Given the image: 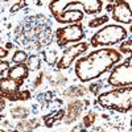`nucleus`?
Segmentation results:
<instances>
[{
    "mask_svg": "<svg viewBox=\"0 0 132 132\" xmlns=\"http://www.w3.org/2000/svg\"><path fill=\"white\" fill-rule=\"evenodd\" d=\"M90 104L87 99H74V101L68 103V107L65 110V116H63V123L65 124H71L79 119L81 114L86 110V107Z\"/></svg>",
    "mask_w": 132,
    "mask_h": 132,
    "instance_id": "nucleus-10",
    "label": "nucleus"
},
{
    "mask_svg": "<svg viewBox=\"0 0 132 132\" xmlns=\"http://www.w3.org/2000/svg\"><path fill=\"white\" fill-rule=\"evenodd\" d=\"M128 37V30L119 24H107L99 29L90 38V45L93 48H107L120 44Z\"/></svg>",
    "mask_w": 132,
    "mask_h": 132,
    "instance_id": "nucleus-4",
    "label": "nucleus"
},
{
    "mask_svg": "<svg viewBox=\"0 0 132 132\" xmlns=\"http://www.w3.org/2000/svg\"><path fill=\"white\" fill-rule=\"evenodd\" d=\"M52 96H53V93L50 91H45V93H41L37 95V99H38V102L41 103H48L52 101Z\"/></svg>",
    "mask_w": 132,
    "mask_h": 132,
    "instance_id": "nucleus-26",
    "label": "nucleus"
},
{
    "mask_svg": "<svg viewBox=\"0 0 132 132\" xmlns=\"http://www.w3.org/2000/svg\"><path fill=\"white\" fill-rule=\"evenodd\" d=\"M8 56H9V50L3 48V46H0V60H5Z\"/></svg>",
    "mask_w": 132,
    "mask_h": 132,
    "instance_id": "nucleus-30",
    "label": "nucleus"
},
{
    "mask_svg": "<svg viewBox=\"0 0 132 132\" xmlns=\"http://www.w3.org/2000/svg\"><path fill=\"white\" fill-rule=\"evenodd\" d=\"M4 108H5V99L0 96V114L4 111Z\"/></svg>",
    "mask_w": 132,
    "mask_h": 132,
    "instance_id": "nucleus-31",
    "label": "nucleus"
},
{
    "mask_svg": "<svg viewBox=\"0 0 132 132\" xmlns=\"http://www.w3.org/2000/svg\"><path fill=\"white\" fill-rule=\"evenodd\" d=\"M95 119H96V114L94 111H89L82 118V124L85 126V128H90V127L94 126Z\"/></svg>",
    "mask_w": 132,
    "mask_h": 132,
    "instance_id": "nucleus-21",
    "label": "nucleus"
},
{
    "mask_svg": "<svg viewBox=\"0 0 132 132\" xmlns=\"http://www.w3.org/2000/svg\"><path fill=\"white\" fill-rule=\"evenodd\" d=\"M70 132H87V129H86V128H85V126L81 123V124L74 126V127H73V129H71Z\"/></svg>",
    "mask_w": 132,
    "mask_h": 132,
    "instance_id": "nucleus-29",
    "label": "nucleus"
},
{
    "mask_svg": "<svg viewBox=\"0 0 132 132\" xmlns=\"http://www.w3.org/2000/svg\"><path fill=\"white\" fill-rule=\"evenodd\" d=\"M86 37V32L82 24H68L56 30V42L60 48H65L70 44L81 42Z\"/></svg>",
    "mask_w": 132,
    "mask_h": 132,
    "instance_id": "nucleus-5",
    "label": "nucleus"
},
{
    "mask_svg": "<svg viewBox=\"0 0 132 132\" xmlns=\"http://www.w3.org/2000/svg\"><path fill=\"white\" fill-rule=\"evenodd\" d=\"M106 9L111 13V17L115 23L119 24H131L132 23V13L131 5L126 0H116L114 3H110Z\"/></svg>",
    "mask_w": 132,
    "mask_h": 132,
    "instance_id": "nucleus-8",
    "label": "nucleus"
},
{
    "mask_svg": "<svg viewBox=\"0 0 132 132\" xmlns=\"http://www.w3.org/2000/svg\"><path fill=\"white\" fill-rule=\"evenodd\" d=\"M102 87H103V83H102L101 81H98V82H91V85L89 86V89H87V90H89L93 95L98 96L99 94H101Z\"/></svg>",
    "mask_w": 132,
    "mask_h": 132,
    "instance_id": "nucleus-23",
    "label": "nucleus"
},
{
    "mask_svg": "<svg viewBox=\"0 0 132 132\" xmlns=\"http://www.w3.org/2000/svg\"><path fill=\"white\" fill-rule=\"evenodd\" d=\"M63 116H65V108H58L56 111H52L50 114L45 115L42 118V120H44V124H45L46 128H52L58 122H61L63 119Z\"/></svg>",
    "mask_w": 132,
    "mask_h": 132,
    "instance_id": "nucleus-13",
    "label": "nucleus"
},
{
    "mask_svg": "<svg viewBox=\"0 0 132 132\" xmlns=\"http://www.w3.org/2000/svg\"><path fill=\"white\" fill-rule=\"evenodd\" d=\"M42 79H44V73L41 71L36 78H35V81H33V89H37V87H40V85L42 83Z\"/></svg>",
    "mask_w": 132,
    "mask_h": 132,
    "instance_id": "nucleus-28",
    "label": "nucleus"
},
{
    "mask_svg": "<svg viewBox=\"0 0 132 132\" xmlns=\"http://www.w3.org/2000/svg\"><path fill=\"white\" fill-rule=\"evenodd\" d=\"M48 79H49V83H50L53 87H61V86H63L66 82H68V78H66L65 75L60 74V73L49 75Z\"/></svg>",
    "mask_w": 132,
    "mask_h": 132,
    "instance_id": "nucleus-18",
    "label": "nucleus"
},
{
    "mask_svg": "<svg viewBox=\"0 0 132 132\" xmlns=\"http://www.w3.org/2000/svg\"><path fill=\"white\" fill-rule=\"evenodd\" d=\"M25 7H27V0H17V2L9 8V13H16L17 11L23 9V8H25Z\"/></svg>",
    "mask_w": 132,
    "mask_h": 132,
    "instance_id": "nucleus-24",
    "label": "nucleus"
},
{
    "mask_svg": "<svg viewBox=\"0 0 132 132\" xmlns=\"http://www.w3.org/2000/svg\"><path fill=\"white\" fill-rule=\"evenodd\" d=\"M12 48H13V44H12V42H7V44H5V49L11 50Z\"/></svg>",
    "mask_w": 132,
    "mask_h": 132,
    "instance_id": "nucleus-32",
    "label": "nucleus"
},
{
    "mask_svg": "<svg viewBox=\"0 0 132 132\" xmlns=\"http://www.w3.org/2000/svg\"><path fill=\"white\" fill-rule=\"evenodd\" d=\"M106 2H108V3H114V2H116V0H106Z\"/></svg>",
    "mask_w": 132,
    "mask_h": 132,
    "instance_id": "nucleus-34",
    "label": "nucleus"
},
{
    "mask_svg": "<svg viewBox=\"0 0 132 132\" xmlns=\"http://www.w3.org/2000/svg\"><path fill=\"white\" fill-rule=\"evenodd\" d=\"M0 132H8L7 129H2V128H0Z\"/></svg>",
    "mask_w": 132,
    "mask_h": 132,
    "instance_id": "nucleus-35",
    "label": "nucleus"
},
{
    "mask_svg": "<svg viewBox=\"0 0 132 132\" xmlns=\"http://www.w3.org/2000/svg\"><path fill=\"white\" fill-rule=\"evenodd\" d=\"M24 82L16 81L8 77H2L0 78V96L7 99L9 102H16V95L21 90Z\"/></svg>",
    "mask_w": 132,
    "mask_h": 132,
    "instance_id": "nucleus-9",
    "label": "nucleus"
},
{
    "mask_svg": "<svg viewBox=\"0 0 132 132\" xmlns=\"http://www.w3.org/2000/svg\"><path fill=\"white\" fill-rule=\"evenodd\" d=\"M41 126L40 120L33 118V119H21L20 122L16 124V131L17 132H35V129H37Z\"/></svg>",
    "mask_w": 132,
    "mask_h": 132,
    "instance_id": "nucleus-12",
    "label": "nucleus"
},
{
    "mask_svg": "<svg viewBox=\"0 0 132 132\" xmlns=\"http://www.w3.org/2000/svg\"><path fill=\"white\" fill-rule=\"evenodd\" d=\"M7 73H8V78L21 81V82H24L29 77V69L25 63H16L15 66H11Z\"/></svg>",
    "mask_w": 132,
    "mask_h": 132,
    "instance_id": "nucleus-11",
    "label": "nucleus"
},
{
    "mask_svg": "<svg viewBox=\"0 0 132 132\" xmlns=\"http://www.w3.org/2000/svg\"><path fill=\"white\" fill-rule=\"evenodd\" d=\"M108 16L107 15H101V16H95L89 21V27L90 28H99V27H103L104 24L108 23Z\"/></svg>",
    "mask_w": 132,
    "mask_h": 132,
    "instance_id": "nucleus-19",
    "label": "nucleus"
},
{
    "mask_svg": "<svg viewBox=\"0 0 132 132\" xmlns=\"http://www.w3.org/2000/svg\"><path fill=\"white\" fill-rule=\"evenodd\" d=\"M42 2H44V0H37L36 4H37V5H42ZM45 2H46V3H50L52 0H45Z\"/></svg>",
    "mask_w": 132,
    "mask_h": 132,
    "instance_id": "nucleus-33",
    "label": "nucleus"
},
{
    "mask_svg": "<svg viewBox=\"0 0 132 132\" xmlns=\"http://www.w3.org/2000/svg\"><path fill=\"white\" fill-rule=\"evenodd\" d=\"M27 60H28V54H27V52L21 50V49L15 50L13 56H12V62H13L15 65H16V63H25Z\"/></svg>",
    "mask_w": 132,
    "mask_h": 132,
    "instance_id": "nucleus-20",
    "label": "nucleus"
},
{
    "mask_svg": "<svg viewBox=\"0 0 132 132\" xmlns=\"http://www.w3.org/2000/svg\"><path fill=\"white\" fill-rule=\"evenodd\" d=\"M122 60V54L112 48H101L77 60L74 73L82 83L93 82L110 71Z\"/></svg>",
    "mask_w": 132,
    "mask_h": 132,
    "instance_id": "nucleus-1",
    "label": "nucleus"
},
{
    "mask_svg": "<svg viewBox=\"0 0 132 132\" xmlns=\"http://www.w3.org/2000/svg\"><path fill=\"white\" fill-rule=\"evenodd\" d=\"M11 115L15 119H25L29 116V108L24 106H15L11 108Z\"/></svg>",
    "mask_w": 132,
    "mask_h": 132,
    "instance_id": "nucleus-17",
    "label": "nucleus"
},
{
    "mask_svg": "<svg viewBox=\"0 0 132 132\" xmlns=\"http://www.w3.org/2000/svg\"><path fill=\"white\" fill-rule=\"evenodd\" d=\"M41 63H42V58L40 56H36V54H33V56H28V60L25 62V65L28 66L29 71H37V70H40Z\"/></svg>",
    "mask_w": 132,
    "mask_h": 132,
    "instance_id": "nucleus-16",
    "label": "nucleus"
},
{
    "mask_svg": "<svg viewBox=\"0 0 132 132\" xmlns=\"http://www.w3.org/2000/svg\"><path fill=\"white\" fill-rule=\"evenodd\" d=\"M30 96H32V93L29 90H20L16 95V102H19V101L25 102L28 99H30Z\"/></svg>",
    "mask_w": 132,
    "mask_h": 132,
    "instance_id": "nucleus-25",
    "label": "nucleus"
},
{
    "mask_svg": "<svg viewBox=\"0 0 132 132\" xmlns=\"http://www.w3.org/2000/svg\"><path fill=\"white\" fill-rule=\"evenodd\" d=\"M96 104L108 111L127 114L132 107V87H116L114 90L101 93L96 96Z\"/></svg>",
    "mask_w": 132,
    "mask_h": 132,
    "instance_id": "nucleus-2",
    "label": "nucleus"
},
{
    "mask_svg": "<svg viewBox=\"0 0 132 132\" xmlns=\"http://www.w3.org/2000/svg\"><path fill=\"white\" fill-rule=\"evenodd\" d=\"M11 68V63H9V61H5V60H0V77H3L7 71H8V69Z\"/></svg>",
    "mask_w": 132,
    "mask_h": 132,
    "instance_id": "nucleus-27",
    "label": "nucleus"
},
{
    "mask_svg": "<svg viewBox=\"0 0 132 132\" xmlns=\"http://www.w3.org/2000/svg\"><path fill=\"white\" fill-rule=\"evenodd\" d=\"M73 9H81L87 15H96L102 12L103 3L102 0H52L49 3V11L54 20Z\"/></svg>",
    "mask_w": 132,
    "mask_h": 132,
    "instance_id": "nucleus-3",
    "label": "nucleus"
},
{
    "mask_svg": "<svg viewBox=\"0 0 132 132\" xmlns=\"http://www.w3.org/2000/svg\"><path fill=\"white\" fill-rule=\"evenodd\" d=\"M42 58H44V61H45L48 65H50V66H54L57 63V61H58V53H57V50L56 49H52V48H48V49H45L42 52Z\"/></svg>",
    "mask_w": 132,
    "mask_h": 132,
    "instance_id": "nucleus-15",
    "label": "nucleus"
},
{
    "mask_svg": "<svg viewBox=\"0 0 132 132\" xmlns=\"http://www.w3.org/2000/svg\"><path fill=\"white\" fill-rule=\"evenodd\" d=\"M89 44L85 42V41H81V42H77V44H73V45L68 46L63 53H62V56L58 58L56 66H57V69L58 70H66V69H69L70 66L78 60L81 56H83V54L87 52V49H89Z\"/></svg>",
    "mask_w": 132,
    "mask_h": 132,
    "instance_id": "nucleus-7",
    "label": "nucleus"
},
{
    "mask_svg": "<svg viewBox=\"0 0 132 132\" xmlns=\"http://www.w3.org/2000/svg\"><path fill=\"white\" fill-rule=\"evenodd\" d=\"M120 54H131L132 52V40L128 38V40H124L120 42V45H119V50H118Z\"/></svg>",
    "mask_w": 132,
    "mask_h": 132,
    "instance_id": "nucleus-22",
    "label": "nucleus"
},
{
    "mask_svg": "<svg viewBox=\"0 0 132 132\" xmlns=\"http://www.w3.org/2000/svg\"><path fill=\"white\" fill-rule=\"evenodd\" d=\"M87 90L83 85H78V86H71V87H68V89L63 90V96L65 98H81V96H85L87 94Z\"/></svg>",
    "mask_w": 132,
    "mask_h": 132,
    "instance_id": "nucleus-14",
    "label": "nucleus"
},
{
    "mask_svg": "<svg viewBox=\"0 0 132 132\" xmlns=\"http://www.w3.org/2000/svg\"><path fill=\"white\" fill-rule=\"evenodd\" d=\"M107 83L111 87H126L132 85V66H131V57L122 63H116L110 70V75L107 78Z\"/></svg>",
    "mask_w": 132,
    "mask_h": 132,
    "instance_id": "nucleus-6",
    "label": "nucleus"
}]
</instances>
